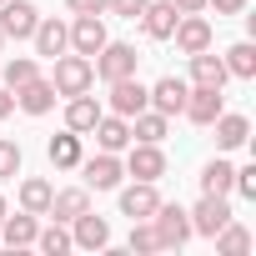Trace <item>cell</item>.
Returning <instances> with one entry per match:
<instances>
[{
	"instance_id": "6da1fadb",
	"label": "cell",
	"mask_w": 256,
	"mask_h": 256,
	"mask_svg": "<svg viewBox=\"0 0 256 256\" xmlns=\"http://www.w3.org/2000/svg\"><path fill=\"white\" fill-rule=\"evenodd\" d=\"M50 86H56V96H80V90H90V86H96V66H90V56H56Z\"/></svg>"
},
{
	"instance_id": "7a4b0ae2",
	"label": "cell",
	"mask_w": 256,
	"mask_h": 256,
	"mask_svg": "<svg viewBox=\"0 0 256 256\" xmlns=\"http://www.w3.org/2000/svg\"><path fill=\"white\" fill-rule=\"evenodd\" d=\"M136 60H141V56H136V46H126V40H106V46L96 50V60H90V66H96V76L110 86V80L136 76Z\"/></svg>"
},
{
	"instance_id": "3957f363",
	"label": "cell",
	"mask_w": 256,
	"mask_h": 256,
	"mask_svg": "<svg viewBox=\"0 0 256 256\" xmlns=\"http://www.w3.org/2000/svg\"><path fill=\"white\" fill-rule=\"evenodd\" d=\"M151 226H156V236H161V251H166V246H186V241H191V211H186V206H176V201H161V206L151 211Z\"/></svg>"
},
{
	"instance_id": "277c9868",
	"label": "cell",
	"mask_w": 256,
	"mask_h": 256,
	"mask_svg": "<svg viewBox=\"0 0 256 256\" xmlns=\"http://www.w3.org/2000/svg\"><path fill=\"white\" fill-rule=\"evenodd\" d=\"M36 26H40V10L30 0H6V6H0V30H6V40H30Z\"/></svg>"
},
{
	"instance_id": "5b68a950",
	"label": "cell",
	"mask_w": 256,
	"mask_h": 256,
	"mask_svg": "<svg viewBox=\"0 0 256 256\" xmlns=\"http://www.w3.org/2000/svg\"><path fill=\"white\" fill-rule=\"evenodd\" d=\"M126 171H131L136 181H161V176H166V151H161L156 141H131Z\"/></svg>"
},
{
	"instance_id": "8992f818",
	"label": "cell",
	"mask_w": 256,
	"mask_h": 256,
	"mask_svg": "<svg viewBox=\"0 0 256 256\" xmlns=\"http://www.w3.org/2000/svg\"><path fill=\"white\" fill-rule=\"evenodd\" d=\"M221 110H226V96H221V90H211V86H191V90H186L181 116H186L191 126H211Z\"/></svg>"
},
{
	"instance_id": "52a82bcc",
	"label": "cell",
	"mask_w": 256,
	"mask_h": 256,
	"mask_svg": "<svg viewBox=\"0 0 256 256\" xmlns=\"http://www.w3.org/2000/svg\"><path fill=\"white\" fill-rule=\"evenodd\" d=\"M171 40H176V50L181 56H196V50H211V20L196 10V16H181L176 20V30H171Z\"/></svg>"
},
{
	"instance_id": "ba28073f",
	"label": "cell",
	"mask_w": 256,
	"mask_h": 256,
	"mask_svg": "<svg viewBox=\"0 0 256 256\" xmlns=\"http://www.w3.org/2000/svg\"><path fill=\"white\" fill-rule=\"evenodd\" d=\"M80 171H86V191H116L120 176H126V166L116 161V151H100V156L80 161Z\"/></svg>"
},
{
	"instance_id": "9c48e42d",
	"label": "cell",
	"mask_w": 256,
	"mask_h": 256,
	"mask_svg": "<svg viewBox=\"0 0 256 256\" xmlns=\"http://www.w3.org/2000/svg\"><path fill=\"white\" fill-rule=\"evenodd\" d=\"M146 106H151V96H146V86H141L136 76L110 80V110H116V116L131 120V116H136V110H146Z\"/></svg>"
},
{
	"instance_id": "30bf717a",
	"label": "cell",
	"mask_w": 256,
	"mask_h": 256,
	"mask_svg": "<svg viewBox=\"0 0 256 256\" xmlns=\"http://www.w3.org/2000/svg\"><path fill=\"white\" fill-rule=\"evenodd\" d=\"M176 20H181V10L171 6V0H146V10H141V30L151 40H171Z\"/></svg>"
},
{
	"instance_id": "8fae6325",
	"label": "cell",
	"mask_w": 256,
	"mask_h": 256,
	"mask_svg": "<svg viewBox=\"0 0 256 256\" xmlns=\"http://www.w3.org/2000/svg\"><path fill=\"white\" fill-rule=\"evenodd\" d=\"M106 40L110 36H106V20L100 16H76V26H70V50L76 56H96Z\"/></svg>"
},
{
	"instance_id": "7c38bea8",
	"label": "cell",
	"mask_w": 256,
	"mask_h": 256,
	"mask_svg": "<svg viewBox=\"0 0 256 256\" xmlns=\"http://www.w3.org/2000/svg\"><path fill=\"white\" fill-rule=\"evenodd\" d=\"M226 221H231L226 196H201V201H196V211H191V231H201V236H216Z\"/></svg>"
},
{
	"instance_id": "4fadbf2b",
	"label": "cell",
	"mask_w": 256,
	"mask_h": 256,
	"mask_svg": "<svg viewBox=\"0 0 256 256\" xmlns=\"http://www.w3.org/2000/svg\"><path fill=\"white\" fill-rule=\"evenodd\" d=\"M156 206H161L156 181H136V186H126V191H120V216H131V221H146Z\"/></svg>"
},
{
	"instance_id": "5bb4252c",
	"label": "cell",
	"mask_w": 256,
	"mask_h": 256,
	"mask_svg": "<svg viewBox=\"0 0 256 256\" xmlns=\"http://www.w3.org/2000/svg\"><path fill=\"white\" fill-rule=\"evenodd\" d=\"M100 116H106V110H100V100H96L90 90H80V96H70V100H66V131L86 136V131H90V126H96Z\"/></svg>"
},
{
	"instance_id": "9a60e30c",
	"label": "cell",
	"mask_w": 256,
	"mask_h": 256,
	"mask_svg": "<svg viewBox=\"0 0 256 256\" xmlns=\"http://www.w3.org/2000/svg\"><path fill=\"white\" fill-rule=\"evenodd\" d=\"M90 136H96L100 151H126V146H131V120L110 110V116H100V120L90 126Z\"/></svg>"
},
{
	"instance_id": "2e32d148",
	"label": "cell",
	"mask_w": 256,
	"mask_h": 256,
	"mask_svg": "<svg viewBox=\"0 0 256 256\" xmlns=\"http://www.w3.org/2000/svg\"><path fill=\"white\" fill-rule=\"evenodd\" d=\"M186 80H176V76H161L146 96H151V110H161V116H181V106H186Z\"/></svg>"
},
{
	"instance_id": "e0dca14e",
	"label": "cell",
	"mask_w": 256,
	"mask_h": 256,
	"mask_svg": "<svg viewBox=\"0 0 256 256\" xmlns=\"http://www.w3.org/2000/svg\"><path fill=\"white\" fill-rule=\"evenodd\" d=\"M30 40H36V56L56 60V56H66V50H70V26H60V20H40Z\"/></svg>"
},
{
	"instance_id": "ac0fdd59",
	"label": "cell",
	"mask_w": 256,
	"mask_h": 256,
	"mask_svg": "<svg viewBox=\"0 0 256 256\" xmlns=\"http://www.w3.org/2000/svg\"><path fill=\"white\" fill-rule=\"evenodd\" d=\"M16 106H20L26 116H46V110L56 106V86H50L46 76H36V80H26V86L16 90Z\"/></svg>"
},
{
	"instance_id": "d6986e66",
	"label": "cell",
	"mask_w": 256,
	"mask_h": 256,
	"mask_svg": "<svg viewBox=\"0 0 256 256\" xmlns=\"http://www.w3.org/2000/svg\"><path fill=\"white\" fill-rule=\"evenodd\" d=\"M70 241H76V246H86V251H100V246L110 241V226H106V216H90V211H80V216L70 221Z\"/></svg>"
},
{
	"instance_id": "ffe728a7",
	"label": "cell",
	"mask_w": 256,
	"mask_h": 256,
	"mask_svg": "<svg viewBox=\"0 0 256 256\" xmlns=\"http://www.w3.org/2000/svg\"><path fill=\"white\" fill-rule=\"evenodd\" d=\"M211 126H216V146H221V151H236V146H246V141H251V120H246V116H236V110H221Z\"/></svg>"
},
{
	"instance_id": "44dd1931",
	"label": "cell",
	"mask_w": 256,
	"mask_h": 256,
	"mask_svg": "<svg viewBox=\"0 0 256 256\" xmlns=\"http://www.w3.org/2000/svg\"><path fill=\"white\" fill-rule=\"evenodd\" d=\"M36 231H40V221H36L30 211H20V216H10V211H6V221H0V241H6L10 251L36 246Z\"/></svg>"
},
{
	"instance_id": "7402d4cb",
	"label": "cell",
	"mask_w": 256,
	"mask_h": 256,
	"mask_svg": "<svg viewBox=\"0 0 256 256\" xmlns=\"http://www.w3.org/2000/svg\"><path fill=\"white\" fill-rule=\"evenodd\" d=\"M231 76H226V60L221 56H211V50H196L191 56V86H211V90H221Z\"/></svg>"
},
{
	"instance_id": "603a6c76",
	"label": "cell",
	"mask_w": 256,
	"mask_h": 256,
	"mask_svg": "<svg viewBox=\"0 0 256 256\" xmlns=\"http://www.w3.org/2000/svg\"><path fill=\"white\" fill-rule=\"evenodd\" d=\"M46 156H50V166H56V171H76V166L86 161V151H80V136H76V131H60V136H50Z\"/></svg>"
},
{
	"instance_id": "cb8c5ba5",
	"label": "cell",
	"mask_w": 256,
	"mask_h": 256,
	"mask_svg": "<svg viewBox=\"0 0 256 256\" xmlns=\"http://www.w3.org/2000/svg\"><path fill=\"white\" fill-rule=\"evenodd\" d=\"M80 211H90V191H86V186H70V191H56V196H50V211H46V216H56V221L70 226Z\"/></svg>"
},
{
	"instance_id": "d4e9b609",
	"label": "cell",
	"mask_w": 256,
	"mask_h": 256,
	"mask_svg": "<svg viewBox=\"0 0 256 256\" xmlns=\"http://www.w3.org/2000/svg\"><path fill=\"white\" fill-rule=\"evenodd\" d=\"M166 126H171V116H161V110L146 106V110L131 116V141H156V146H161V141H166Z\"/></svg>"
},
{
	"instance_id": "484cf974",
	"label": "cell",
	"mask_w": 256,
	"mask_h": 256,
	"mask_svg": "<svg viewBox=\"0 0 256 256\" xmlns=\"http://www.w3.org/2000/svg\"><path fill=\"white\" fill-rule=\"evenodd\" d=\"M50 196H56L50 181H40V176H26V181H20V211L46 216V211H50Z\"/></svg>"
},
{
	"instance_id": "4316f807",
	"label": "cell",
	"mask_w": 256,
	"mask_h": 256,
	"mask_svg": "<svg viewBox=\"0 0 256 256\" xmlns=\"http://www.w3.org/2000/svg\"><path fill=\"white\" fill-rule=\"evenodd\" d=\"M221 60H226V76H236V80H256V46H251V40L231 46Z\"/></svg>"
},
{
	"instance_id": "83f0119b",
	"label": "cell",
	"mask_w": 256,
	"mask_h": 256,
	"mask_svg": "<svg viewBox=\"0 0 256 256\" xmlns=\"http://www.w3.org/2000/svg\"><path fill=\"white\" fill-rule=\"evenodd\" d=\"M231 171H236V166L216 156V161L201 171V196H231Z\"/></svg>"
},
{
	"instance_id": "f1b7e54d",
	"label": "cell",
	"mask_w": 256,
	"mask_h": 256,
	"mask_svg": "<svg viewBox=\"0 0 256 256\" xmlns=\"http://www.w3.org/2000/svg\"><path fill=\"white\" fill-rule=\"evenodd\" d=\"M216 251H226V256H246V251H251V231L236 226V221H226V226L216 231Z\"/></svg>"
},
{
	"instance_id": "f546056e",
	"label": "cell",
	"mask_w": 256,
	"mask_h": 256,
	"mask_svg": "<svg viewBox=\"0 0 256 256\" xmlns=\"http://www.w3.org/2000/svg\"><path fill=\"white\" fill-rule=\"evenodd\" d=\"M40 70H36V60L30 56H16V60H0V80H6L10 90H20L26 80H36Z\"/></svg>"
},
{
	"instance_id": "4dcf8cb0",
	"label": "cell",
	"mask_w": 256,
	"mask_h": 256,
	"mask_svg": "<svg viewBox=\"0 0 256 256\" xmlns=\"http://www.w3.org/2000/svg\"><path fill=\"white\" fill-rule=\"evenodd\" d=\"M36 246L46 251V256H66L76 241H70V231H66V221H56V226H46V231H36Z\"/></svg>"
},
{
	"instance_id": "1f68e13d",
	"label": "cell",
	"mask_w": 256,
	"mask_h": 256,
	"mask_svg": "<svg viewBox=\"0 0 256 256\" xmlns=\"http://www.w3.org/2000/svg\"><path fill=\"white\" fill-rule=\"evenodd\" d=\"M131 251H161V236H156L151 216L146 221H131Z\"/></svg>"
},
{
	"instance_id": "d6a6232c",
	"label": "cell",
	"mask_w": 256,
	"mask_h": 256,
	"mask_svg": "<svg viewBox=\"0 0 256 256\" xmlns=\"http://www.w3.org/2000/svg\"><path fill=\"white\" fill-rule=\"evenodd\" d=\"M20 171V146L16 141H0V181H10Z\"/></svg>"
},
{
	"instance_id": "836d02e7",
	"label": "cell",
	"mask_w": 256,
	"mask_h": 256,
	"mask_svg": "<svg viewBox=\"0 0 256 256\" xmlns=\"http://www.w3.org/2000/svg\"><path fill=\"white\" fill-rule=\"evenodd\" d=\"M231 191H241L246 201H256V166H241V171H231Z\"/></svg>"
},
{
	"instance_id": "e575fe53",
	"label": "cell",
	"mask_w": 256,
	"mask_h": 256,
	"mask_svg": "<svg viewBox=\"0 0 256 256\" xmlns=\"http://www.w3.org/2000/svg\"><path fill=\"white\" fill-rule=\"evenodd\" d=\"M106 10H116V16H126V20H136V16L146 10V0H106Z\"/></svg>"
},
{
	"instance_id": "d590c367",
	"label": "cell",
	"mask_w": 256,
	"mask_h": 256,
	"mask_svg": "<svg viewBox=\"0 0 256 256\" xmlns=\"http://www.w3.org/2000/svg\"><path fill=\"white\" fill-rule=\"evenodd\" d=\"M216 16H246V0H206Z\"/></svg>"
},
{
	"instance_id": "8d00e7d4",
	"label": "cell",
	"mask_w": 256,
	"mask_h": 256,
	"mask_svg": "<svg viewBox=\"0 0 256 256\" xmlns=\"http://www.w3.org/2000/svg\"><path fill=\"white\" fill-rule=\"evenodd\" d=\"M66 6H70L76 16H100V10H106V0H66Z\"/></svg>"
},
{
	"instance_id": "74e56055",
	"label": "cell",
	"mask_w": 256,
	"mask_h": 256,
	"mask_svg": "<svg viewBox=\"0 0 256 256\" xmlns=\"http://www.w3.org/2000/svg\"><path fill=\"white\" fill-rule=\"evenodd\" d=\"M10 110H16V90H10V86H0V120H6Z\"/></svg>"
},
{
	"instance_id": "f35d334b",
	"label": "cell",
	"mask_w": 256,
	"mask_h": 256,
	"mask_svg": "<svg viewBox=\"0 0 256 256\" xmlns=\"http://www.w3.org/2000/svg\"><path fill=\"white\" fill-rule=\"evenodd\" d=\"M171 6H176L181 16H196V10H206V0H171Z\"/></svg>"
},
{
	"instance_id": "ab89813d",
	"label": "cell",
	"mask_w": 256,
	"mask_h": 256,
	"mask_svg": "<svg viewBox=\"0 0 256 256\" xmlns=\"http://www.w3.org/2000/svg\"><path fill=\"white\" fill-rule=\"evenodd\" d=\"M6 211H10V206H6V201H0V221H6Z\"/></svg>"
},
{
	"instance_id": "60d3db41",
	"label": "cell",
	"mask_w": 256,
	"mask_h": 256,
	"mask_svg": "<svg viewBox=\"0 0 256 256\" xmlns=\"http://www.w3.org/2000/svg\"><path fill=\"white\" fill-rule=\"evenodd\" d=\"M0 50H6V30H0Z\"/></svg>"
},
{
	"instance_id": "b9f144b4",
	"label": "cell",
	"mask_w": 256,
	"mask_h": 256,
	"mask_svg": "<svg viewBox=\"0 0 256 256\" xmlns=\"http://www.w3.org/2000/svg\"><path fill=\"white\" fill-rule=\"evenodd\" d=\"M0 6H6V0H0Z\"/></svg>"
}]
</instances>
